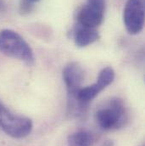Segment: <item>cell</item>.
<instances>
[{"label":"cell","instance_id":"1","mask_svg":"<svg viewBox=\"0 0 145 146\" xmlns=\"http://www.w3.org/2000/svg\"><path fill=\"white\" fill-rule=\"evenodd\" d=\"M115 76V73L112 67L104 68L99 74L96 82L86 88H81L76 94L75 98L68 101L70 114L75 117H83L87 114L89 103L114 82Z\"/></svg>","mask_w":145,"mask_h":146},{"label":"cell","instance_id":"2","mask_svg":"<svg viewBox=\"0 0 145 146\" xmlns=\"http://www.w3.org/2000/svg\"><path fill=\"white\" fill-rule=\"evenodd\" d=\"M98 126L105 131L123 127L128 121V111L120 98H111L99 106L94 115Z\"/></svg>","mask_w":145,"mask_h":146},{"label":"cell","instance_id":"3","mask_svg":"<svg viewBox=\"0 0 145 146\" xmlns=\"http://www.w3.org/2000/svg\"><path fill=\"white\" fill-rule=\"evenodd\" d=\"M0 52L10 58L17 59L27 64L34 61L32 48L18 33L3 29L0 32Z\"/></svg>","mask_w":145,"mask_h":146},{"label":"cell","instance_id":"4","mask_svg":"<svg viewBox=\"0 0 145 146\" xmlns=\"http://www.w3.org/2000/svg\"><path fill=\"white\" fill-rule=\"evenodd\" d=\"M32 127L30 118L12 112L0 100V127L8 135L15 139H23L31 133Z\"/></svg>","mask_w":145,"mask_h":146},{"label":"cell","instance_id":"5","mask_svg":"<svg viewBox=\"0 0 145 146\" xmlns=\"http://www.w3.org/2000/svg\"><path fill=\"white\" fill-rule=\"evenodd\" d=\"M145 0H127L123 10V21L127 33L137 35L144 25Z\"/></svg>","mask_w":145,"mask_h":146},{"label":"cell","instance_id":"6","mask_svg":"<svg viewBox=\"0 0 145 146\" xmlns=\"http://www.w3.org/2000/svg\"><path fill=\"white\" fill-rule=\"evenodd\" d=\"M105 11V0H86L77 14V23L96 29L103 22Z\"/></svg>","mask_w":145,"mask_h":146},{"label":"cell","instance_id":"7","mask_svg":"<svg viewBox=\"0 0 145 146\" xmlns=\"http://www.w3.org/2000/svg\"><path fill=\"white\" fill-rule=\"evenodd\" d=\"M63 78L68 94V101L72 100L81 88L84 71L77 62L69 63L63 70Z\"/></svg>","mask_w":145,"mask_h":146},{"label":"cell","instance_id":"8","mask_svg":"<svg viewBox=\"0 0 145 146\" xmlns=\"http://www.w3.org/2000/svg\"><path fill=\"white\" fill-rule=\"evenodd\" d=\"M99 34L95 28L81 26L78 23L73 30V39L75 44L79 48L89 46L99 39Z\"/></svg>","mask_w":145,"mask_h":146},{"label":"cell","instance_id":"9","mask_svg":"<svg viewBox=\"0 0 145 146\" xmlns=\"http://www.w3.org/2000/svg\"><path fill=\"white\" fill-rule=\"evenodd\" d=\"M68 146H93L95 142L94 134L87 129H79L68 137Z\"/></svg>","mask_w":145,"mask_h":146},{"label":"cell","instance_id":"10","mask_svg":"<svg viewBox=\"0 0 145 146\" xmlns=\"http://www.w3.org/2000/svg\"><path fill=\"white\" fill-rule=\"evenodd\" d=\"M30 2L31 1H29V0H24V1H22V3H21V13H23V14H25V13H29V12H31L32 11V5L30 3Z\"/></svg>","mask_w":145,"mask_h":146},{"label":"cell","instance_id":"11","mask_svg":"<svg viewBox=\"0 0 145 146\" xmlns=\"http://www.w3.org/2000/svg\"><path fill=\"white\" fill-rule=\"evenodd\" d=\"M101 146H114V143L111 140H106L105 142H104Z\"/></svg>","mask_w":145,"mask_h":146},{"label":"cell","instance_id":"12","mask_svg":"<svg viewBox=\"0 0 145 146\" xmlns=\"http://www.w3.org/2000/svg\"><path fill=\"white\" fill-rule=\"evenodd\" d=\"M5 9V3L3 2V0H0V12L3 11Z\"/></svg>","mask_w":145,"mask_h":146},{"label":"cell","instance_id":"13","mask_svg":"<svg viewBox=\"0 0 145 146\" xmlns=\"http://www.w3.org/2000/svg\"><path fill=\"white\" fill-rule=\"evenodd\" d=\"M29 1H31V2H34V1H38V0H29Z\"/></svg>","mask_w":145,"mask_h":146}]
</instances>
